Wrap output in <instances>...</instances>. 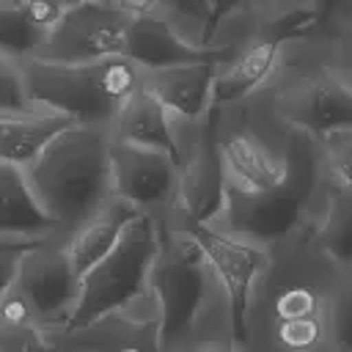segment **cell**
Instances as JSON below:
<instances>
[{
    "mask_svg": "<svg viewBox=\"0 0 352 352\" xmlns=\"http://www.w3.org/2000/svg\"><path fill=\"white\" fill-rule=\"evenodd\" d=\"M110 148V126L72 124L38 154L30 168H25V176L60 239L77 231L113 198Z\"/></svg>",
    "mask_w": 352,
    "mask_h": 352,
    "instance_id": "obj_1",
    "label": "cell"
},
{
    "mask_svg": "<svg viewBox=\"0 0 352 352\" xmlns=\"http://www.w3.org/2000/svg\"><path fill=\"white\" fill-rule=\"evenodd\" d=\"M157 220V258L148 289L160 308L162 349L179 352L206 322L228 311L226 294L190 234L173 214Z\"/></svg>",
    "mask_w": 352,
    "mask_h": 352,
    "instance_id": "obj_2",
    "label": "cell"
},
{
    "mask_svg": "<svg viewBox=\"0 0 352 352\" xmlns=\"http://www.w3.org/2000/svg\"><path fill=\"white\" fill-rule=\"evenodd\" d=\"M286 151L289 179L278 190L258 195H242L228 190L223 212L212 223L214 228L261 248L280 245L297 234L305 206L319 190V179L327 173L316 140L286 129Z\"/></svg>",
    "mask_w": 352,
    "mask_h": 352,
    "instance_id": "obj_3",
    "label": "cell"
},
{
    "mask_svg": "<svg viewBox=\"0 0 352 352\" xmlns=\"http://www.w3.org/2000/svg\"><path fill=\"white\" fill-rule=\"evenodd\" d=\"M22 74L30 102L47 104L74 124L110 126L124 99L143 85V69L124 55L74 66L28 58Z\"/></svg>",
    "mask_w": 352,
    "mask_h": 352,
    "instance_id": "obj_4",
    "label": "cell"
},
{
    "mask_svg": "<svg viewBox=\"0 0 352 352\" xmlns=\"http://www.w3.org/2000/svg\"><path fill=\"white\" fill-rule=\"evenodd\" d=\"M258 99L283 129L311 140L352 129V80L330 63L294 60L283 52L272 82Z\"/></svg>",
    "mask_w": 352,
    "mask_h": 352,
    "instance_id": "obj_5",
    "label": "cell"
},
{
    "mask_svg": "<svg viewBox=\"0 0 352 352\" xmlns=\"http://www.w3.org/2000/svg\"><path fill=\"white\" fill-rule=\"evenodd\" d=\"M157 258V220L138 214L116 248L80 278V297L72 322L63 327H80L110 311H118L148 292L151 267Z\"/></svg>",
    "mask_w": 352,
    "mask_h": 352,
    "instance_id": "obj_6",
    "label": "cell"
},
{
    "mask_svg": "<svg viewBox=\"0 0 352 352\" xmlns=\"http://www.w3.org/2000/svg\"><path fill=\"white\" fill-rule=\"evenodd\" d=\"M176 209L173 217L192 226H212L223 212L228 179L214 135V110L201 121L173 118Z\"/></svg>",
    "mask_w": 352,
    "mask_h": 352,
    "instance_id": "obj_7",
    "label": "cell"
},
{
    "mask_svg": "<svg viewBox=\"0 0 352 352\" xmlns=\"http://www.w3.org/2000/svg\"><path fill=\"white\" fill-rule=\"evenodd\" d=\"M214 135L231 192L258 195L278 190L289 179L286 138L280 143L270 140L248 113L245 102L214 107Z\"/></svg>",
    "mask_w": 352,
    "mask_h": 352,
    "instance_id": "obj_8",
    "label": "cell"
},
{
    "mask_svg": "<svg viewBox=\"0 0 352 352\" xmlns=\"http://www.w3.org/2000/svg\"><path fill=\"white\" fill-rule=\"evenodd\" d=\"M135 16L129 0H80L69 3L60 22L44 38L33 58L47 63H96L124 55L126 33Z\"/></svg>",
    "mask_w": 352,
    "mask_h": 352,
    "instance_id": "obj_9",
    "label": "cell"
},
{
    "mask_svg": "<svg viewBox=\"0 0 352 352\" xmlns=\"http://www.w3.org/2000/svg\"><path fill=\"white\" fill-rule=\"evenodd\" d=\"M176 223L190 234V239L206 256V261L226 294L234 338H236V344H242L256 286L270 267V248L245 242V239L231 236L214 226H192V223H182V220H176Z\"/></svg>",
    "mask_w": 352,
    "mask_h": 352,
    "instance_id": "obj_10",
    "label": "cell"
},
{
    "mask_svg": "<svg viewBox=\"0 0 352 352\" xmlns=\"http://www.w3.org/2000/svg\"><path fill=\"white\" fill-rule=\"evenodd\" d=\"M11 289L33 308L50 333L63 330L80 297V275L66 256L63 239L52 236L30 245L19 258Z\"/></svg>",
    "mask_w": 352,
    "mask_h": 352,
    "instance_id": "obj_11",
    "label": "cell"
},
{
    "mask_svg": "<svg viewBox=\"0 0 352 352\" xmlns=\"http://www.w3.org/2000/svg\"><path fill=\"white\" fill-rule=\"evenodd\" d=\"M113 195L148 217H168L176 209V160L170 151L113 140Z\"/></svg>",
    "mask_w": 352,
    "mask_h": 352,
    "instance_id": "obj_12",
    "label": "cell"
},
{
    "mask_svg": "<svg viewBox=\"0 0 352 352\" xmlns=\"http://www.w3.org/2000/svg\"><path fill=\"white\" fill-rule=\"evenodd\" d=\"M55 349L80 352H165L162 322L151 289L135 302L110 311L80 327L50 333Z\"/></svg>",
    "mask_w": 352,
    "mask_h": 352,
    "instance_id": "obj_13",
    "label": "cell"
},
{
    "mask_svg": "<svg viewBox=\"0 0 352 352\" xmlns=\"http://www.w3.org/2000/svg\"><path fill=\"white\" fill-rule=\"evenodd\" d=\"M135 16L126 33L124 44V58H129L138 69L143 72H160L170 66H184V63H204V60H223V47L217 52H206L184 41L176 28L168 22V16L160 8V0H146V3H132Z\"/></svg>",
    "mask_w": 352,
    "mask_h": 352,
    "instance_id": "obj_14",
    "label": "cell"
},
{
    "mask_svg": "<svg viewBox=\"0 0 352 352\" xmlns=\"http://www.w3.org/2000/svg\"><path fill=\"white\" fill-rule=\"evenodd\" d=\"M217 60L184 63L160 72H143V85L160 99V104L182 121H201L214 110Z\"/></svg>",
    "mask_w": 352,
    "mask_h": 352,
    "instance_id": "obj_15",
    "label": "cell"
},
{
    "mask_svg": "<svg viewBox=\"0 0 352 352\" xmlns=\"http://www.w3.org/2000/svg\"><path fill=\"white\" fill-rule=\"evenodd\" d=\"M72 124L74 121L69 116L38 102L0 110V160L25 170Z\"/></svg>",
    "mask_w": 352,
    "mask_h": 352,
    "instance_id": "obj_16",
    "label": "cell"
},
{
    "mask_svg": "<svg viewBox=\"0 0 352 352\" xmlns=\"http://www.w3.org/2000/svg\"><path fill=\"white\" fill-rule=\"evenodd\" d=\"M60 236L38 204L22 168L0 160V242H44Z\"/></svg>",
    "mask_w": 352,
    "mask_h": 352,
    "instance_id": "obj_17",
    "label": "cell"
},
{
    "mask_svg": "<svg viewBox=\"0 0 352 352\" xmlns=\"http://www.w3.org/2000/svg\"><path fill=\"white\" fill-rule=\"evenodd\" d=\"M66 6L63 0H0V50L16 60L33 58Z\"/></svg>",
    "mask_w": 352,
    "mask_h": 352,
    "instance_id": "obj_18",
    "label": "cell"
},
{
    "mask_svg": "<svg viewBox=\"0 0 352 352\" xmlns=\"http://www.w3.org/2000/svg\"><path fill=\"white\" fill-rule=\"evenodd\" d=\"M140 212H135L129 204H124L121 198H110L99 212H94L77 231H72L69 236H63V248L66 256L72 261V267L77 270V275L82 278L91 267H96L113 248L116 242L124 236L126 226L138 217Z\"/></svg>",
    "mask_w": 352,
    "mask_h": 352,
    "instance_id": "obj_19",
    "label": "cell"
},
{
    "mask_svg": "<svg viewBox=\"0 0 352 352\" xmlns=\"http://www.w3.org/2000/svg\"><path fill=\"white\" fill-rule=\"evenodd\" d=\"M110 132L118 143L162 148L173 154V116L160 104V99L146 85H140L124 99L110 124Z\"/></svg>",
    "mask_w": 352,
    "mask_h": 352,
    "instance_id": "obj_20",
    "label": "cell"
},
{
    "mask_svg": "<svg viewBox=\"0 0 352 352\" xmlns=\"http://www.w3.org/2000/svg\"><path fill=\"white\" fill-rule=\"evenodd\" d=\"M311 242L324 261L352 272V190L330 176L324 182V209Z\"/></svg>",
    "mask_w": 352,
    "mask_h": 352,
    "instance_id": "obj_21",
    "label": "cell"
},
{
    "mask_svg": "<svg viewBox=\"0 0 352 352\" xmlns=\"http://www.w3.org/2000/svg\"><path fill=\"white\" fill-rule=\"evenodd\" d=\"M0 352H55L50 327L14 289L0 300Z\"/></svg>",
    "mask_w": 352,
    "mask_h": 352,
    "instance_id": "obj_22",
    "label": "cell"
},
{
    "mask_svg": "<svg viewBox=\"0 0 352 352\" xmlns=\"http://www.w3.org/2000/svg\"><path fill=\"white\" fill-rule=\"evenodd\" d=\"M316 146H319L322 165H324L327 176L352 190V129L327 135V138L316 140Z\"/></svg>",
    "mask_w": 352,
    "mask_h": 352,
    "instance_id": "obj_23",
    "label": "cell"
},
{
    "mask_svg": "<svg viewBox=\"0 0 352 352\" xmlns=\"http://www.w3.org/2000/svg\"><path fill=\"white\" fill-rule=\"evenodd\" d=\"M28 88L22 74V60L6 55L0 50V110H14L28 104Z\"/></svg>",
    "mask_w": 352,
    "mask_h": 352,
    "instance_id": "obj_24",
    "label": "cell"
},
{
    "mask_svg": "<svg viewBox=\"0 0 352 352\" xmlns=\"http://www.w3.org/2000/svg\"><path fill=\"white\" fill-rule=\"evenodd\" d=\"M330 336H333L336 352H352V283L336 300V308L330 316Z\"/></svg>",
    "mask_w": 352,
    "mask_h": 352,
    "instance_id": "obj_25",
    "label": "cell"
},
{
    "mask_svg": "<svg viewBox=\"0 0 352 352\" xmlns=\"http://www.w3.org/2000/svg\"><path fill=\"white\" fill-rule=\"evenodd\" d=\"M36 245V242H33ZM30 245L25 242H0V300L3 294L11 289L14 278H16V267H19V258L22 253L28 250Z\"/></svg>",
    "mask_w": 352,
    "mask_h": 352,
    "instance_id": "obj_26",
    "label": "cell"
},
{
    "mask_svg": "<svg viewBox=\"0 0 352 352\" xmlns=\"http://www.w3.org/2000/svg\"><path fill=\"white\" fill-rule=\"evenodd\" d=\"M338 47H336V60H338V72L346 77V80H352V6L346 8V16L341 19V25H338Z\"/></svg>",
    "mask_w": 352,
    "mask_h": 352,
    "instance_id": "obj_27",
    "label": "cell"
},
{
    "mask_svg": "<svg viewBox=\"0 0 352 352\" xmlns=\"http://www.w3.org/2000/svg\"><path fill=\"white\" fill-rule=\"evenodd\" d=\"M55 352H80V349H55Z\"/></svg>",
    "mask_w": 352,
    "mask_h": 352,
    "instance_id": "obj_28",
    "label": "cell"
}]
</instances>
